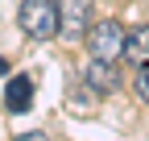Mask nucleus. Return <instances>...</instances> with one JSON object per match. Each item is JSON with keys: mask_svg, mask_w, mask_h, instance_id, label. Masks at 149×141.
Instances as JSON below:
<instances>
[{"mask_svg": "<svg viewBox=\"0 0 149 141\" xmlns=\"http://www.w3.org/2000/svg\"><path fill=\"white\" fill-rule=\"evenodd\" d=\"M124 46H128V29L120 21H100L87 29V50L91 58H104V62H116L124 58Z\"/></svg>", "mask_w": 149, "mask_h": 141, "instance_id": "f03ea898", "label": "nucleus"}, {"mask_svg": "<svg viewBox=\"0 0 149 141\" xmlns=\"http://www.w3.org/2000/svg\"><path fill=\"white\" fill-rule=\"evenodd\" d=\"M17 141H50V137H46V133H37V129H33V133H21V137H17Z\"/></svg>", "mask_w": 149, "mask_h": 141, "instance_id": "1a4fd4ad", "label": "nucleus"}, {"mask_svg": "<svg viewBox=\"0 0 149 141\" xmlns=\"http://www.w3.org/2000/svg\"><path fill=\"white\" fill-rule=\"evenodd\" d=\"M17 21H21L25 38H33V42H50L54 33H58V25H62V17H58V0H25Z\"/></svg>", "mask_w": 149, "mask_h": 141, "instance_id": "f257e3e1", "label": "nucleus"}, {"mask_svg": "<svg viewBox=\"0 0 149 141\" xmlns=\"http://www.w3.org/2000/svg\"><path fill=\"white\" fill-rule=\"evenodd\" d=\"M4 70H8V62H4V58H0V75H4Z\"/></svg>", "mask_w": 149, "mask_h": 141, "instance_id": "9d476101", "label": "nucleus"}, {"mask_svg": "<svg viewBox=\"0 0 149 141\" xmlns=\"http://www.w3.org/2000/svg\"><path fill=\"white\" fill-rule=\"evenodd\" d=\"M124 58H128V62H137V66H145V62H149V25H141V29L128 33Z\"/></svg>", "mask_w": 149, "mask_h": 141, "instance_id": "423d86ee", "label": "nucleus"}, {"mask_svg": "<svg viewBox=\"0 0 149 141\" xmlns=\"http://www.w3.org/2000/svg\"><path fill=\"white\" fill-rule=\"evenodd\" d=\"M83 79L95 87V91H116V87H120L116 66H112V62H104V58H91V62L83 66Z\"/></svg>", "mask_w": 149, "mask_h": 141, "instance_id": "20e7f679", "label": "nucleus"}, {"mask_svg": "<svg viewBox=\"0 0 149 141\" xmlns=\"http://www.w3.org/2000/svg\"><path fill=\"white\" fill-rule=\"evenodd\" d=\"M137 96H141V100L149 104V62H145V66L137 70Z\"/></svg>", "mask_w": 149, "mask_h": 141, "instance_id": "6e6552de", "label": "nucleus"}, {"mask_svg": "<svg viewBox=\"0 0 149 141\" xmlns=\"http://www.w3.org/2000/svg\"><path fill=\"white\" fill-rule=\"evenodd\" d=\"M70 108H74V112H95V87L87 83V91L74 87V91H70Z\"/></svg>", "mask_w": 149, "mask_h": 141, "instance_id": "0eeeda50", "label": "nucleus"}, {"mask_svg": "<svg viewBox=\"0 0 149 141\" xmlns=\"http://www.w3.org/2000/svg\"><path fill=\"white\" fill-rule=\"evenodd\" d=\"M4 104H8V112H29L33 108V79L29 75H17L4 87Z\"/></svg>", "mask_w": 149, "mask_h": 141, "instance_id": "39448f33", "label": "nucleus"}, {"mask_svg": "<svg viewBox=\"0 0 149 141\" xmlns=\"http://www.w3.org/2000/svg\"><path fill=\"white\" fill-rule=\"evenodd\" d=\"M58 17H62V25H58L62 38L83 42L87 29H91V0H58Z\"/></svg>", "mask_w": 149, "mask_h": 141, "instance_id": "7ed1b4c3", "label": "nucleus"}]
</instances>
